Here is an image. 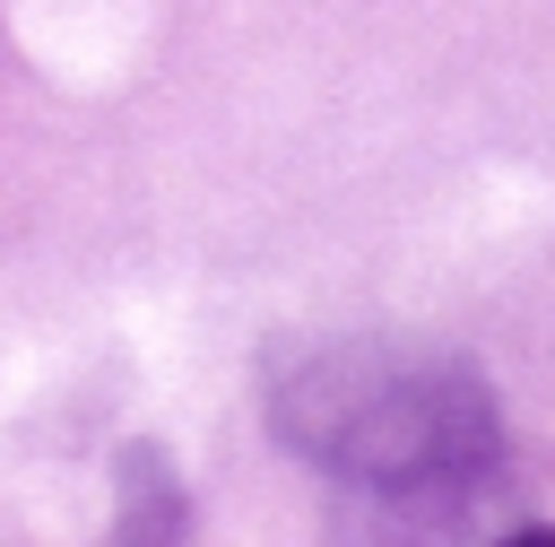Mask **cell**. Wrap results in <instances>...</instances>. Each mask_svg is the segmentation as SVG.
I'll return each instance as SVG.
<instances>
[{
	"label": "cell",
	"mask_w": 555,
	"mask_h": 547,
	"mask_svg": "<svg viewBox=\"0 0 555 547\" xmlns=\"http://www.w3.org/2000/svg\"><path fill=\"white\" fill-rule=\"evenodd\" d=\"M269 417L312 469L390 504H460L503 460V417L486 382L451 356L382 339L295 356L269 391Z\"/></svg>",
	"instance_id": "6da1fadb"
}]
</instances>
